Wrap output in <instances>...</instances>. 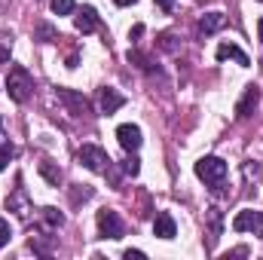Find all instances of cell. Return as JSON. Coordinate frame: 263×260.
Instances as JSON below:
<instances>
[{
    "label": "cell",
    "instance_id": "cell-15",
    "mask_svg": "<svg viewBox=\"0 0 263 260\" xmlns=\"http://www.w3.org/2000/svg\"><path fill=\"white\" fill-rule=\"evenodd\" d=\"M40 217H43L46 230H59V227L65 224V214H62L59 208H43V211H40Z\"/></svg>",
    "mask_w": 263,
    "mask_h": 260
},
{
    "label": "cell",
    "instance_id": "cell-16",
    "mask_svg": "<svg viewBox=\"0 0 263 260\" xmlns=\"http://www.w3.org/2000/svg\"><path fill=\"white\" fill-rule=\"evenodd\" d=\"M40 175H43L52 187H59V184H62V169H55L49 159H43V162H40Z\"/></svg>",
    "mask_w": 263,
    "mask_h": 260
},
{
    "label": "cell",
    "instance_id": "cell-11",
    "mask_svg": "<svg viewBox=\"0 0 263 260\" xmlns=\"http://www.w3.org/2000/svg\"><path fill=\"white\" fill-rule=\"evenodd\" d=\"M153 236H156V239H175V236H178V224H175V217H172L168 211H159V214H156V220H153Z\"/></svg>",
    "mask_w": 263,
    "mask_h": 260
},
{
    "label": "cell",
    "instance_id": "cell-3",
    "mask_svg": "<svg viewBox=\"0 0 263 260\" xmlns=\"http://www.w3.org/2000/svg\"><path fill=\"white\" fill-rule=\"evenodd\" d=\"M77 156H80V162H83L89 172H95V175H107V172H110V165H114V162H110V156H107L98 144H83Z\"/></svg>",
    "mask_w": 263,
    "mask_h": 260
},
{
    "label": "cell",
    "instance_id": "cell-8",
    "mask_svg": "<svg viewBox=\"0 0 263 260\" xmlns=\"http://www.w3.org/2000/svg\"><path fill=\"white\" fill-rule=\"evenodd\" d=\"M117 141H120V147L126 150V153H135L138 147H141V129L138 126H132V123H126V126H120L117 129Z\"/></svg>",
    "mask_w": 263,
    "mask_h": 260
},
{
    "label": "cell",
    "instance_id": "cell-7",
    "mask_svg": "<svg viewBox=\"0 0 263 260\" xmlns=\"http://www.w3.org/2000/svg\"><path fill=\"white\" fill-rule=\"evenodd\" d=\"M6 208H9V211H15L22 220H28V217H31V202H28V193H25L22 181H18V187L12 190V196H6Z\"/></svg>",
    "mask_w": 263,
    "mask_h": 260
},
{
    "label": "cell",
    "instance_id": "cell-24",
    "mask_svg": "<svg viewBox=\"0 0 263 260\" xmlns=\"http://www.w3.org/2000/svg\"><path fill=\"white\" fill-rule=\"evenodd\" d=\"M156 6H159L162 12H172V9H175V0H156Z\"/></svg>",
    "mask_w": 263,
    "mask_h": 260
},
{
    "label": "cell",
    "instance_id": "cell-26",
    "mask_svg": "<svg viewBox=\"0 0 263 260\" xmlns=\"http://www.w3.org/2000/svg\"><path fill=\"white\" fill-rule=\"evenodd\" d=\"M117 6H132V3H138V0H114Z\"/></svg>",
    "mask_w": 263,
    "mask_h": 260
},
{
    "label": "cell",
    "instance_id": "cell-28",
    "mask_svg": "<svg viewBox=\"0 0 263 260\" xmlns=\"http://www.w3.org/2000/svg\"><path fill=\"white\" fill-rule=\"evenodd\" d=\"M0 144H3V123H0Z\"/></svg>",
    "mask_w": 263,
    "mask_h": 260
},
{
    "label": "cell",
    "instance_id": "cell-27",
    "mask_svg": "<svg viewBox=\"0 0 263 260\" xmlns=\"http://www.w3.org/2000/svg\"><path fill=\"white\" fill-rule=\"evenodd\" d=\"M257 34H260V40H263V18L257 22Z\"/></svg>",
    "mask_w": 263,
    "mask_h": 260
},
{
    "label": "cell",
    "instance_id": "cell-6",
    "mask_svg": "<svg viewBox=\"0 0 263 260\" xmlns=\"http://www.w3.org/2000/svg\"><path fill=\"white\" fill-rule=\"evenodd\" d=\"M55 95H59V101L67 107V114H73V117L89 114V101H86V95H80V92H73V89H65V86H59Z\"/></svg>",
    "mask_w": 263,
    "mask_h": 260
},
{
    "label": "cell",
    "instance_id": "cell-10",
    "mask_svg": "<svg viewBox=\"0 0 263 260\" xmlns=\"http://www.w3.org/2000/svg\"><path fill=\"white\" fill-rule=\"evenodd\" d=\"M257 101H260V89H257V86H248L245 95H242V101L236 104V120H248V117L254 114Z\"/></svg>",
    "mask_w": 263,
    "mask_h": 260
},
{
    "label": "cell",
    "instance_id": "cell-29",
    "mask_svg": "<svg viewBox=\"0 0 263 260\" xmlns=\"http://www.w3.org/2000/svg\"><path fill=\"white\" fill-rule=\"evenodd\" d=\"M260 3H263V0H260Z\"/></svg>",
    "mask_w": 263,
    "mask_h": 260
},
{
    "label": "cell",
    "instance_id": "cell-2",
    "mask_svg": "<svg viewBox=\"0 0 263 260\" xmlns=\"http://www.w3.org/2000/svg\"><path fill=\"white\" fill-rule=\"evenodd\" d=\"M227 162L220 159V156H202L196 162V178L199 181H205L208 187H223V181H227Z\"/></svg>",
    "mask_w": 263,
    "mask_h": 260
},
{
    "label": "cell",
    "instance_id": "cell-13",
    "mask_svg": "<svg viewBox=\"0 0 263 260\" xmlns=\"http://www.w3.org/2000/svg\"><path fill=\"white\" fill-rule=\"evenodd\" d=\"M223 25H227V15H223V12H208V15H202V18H199V34H202V37H208V34L220 31Z\"/></svg>",
    "mask_w": 263,
    "mask_h": 260
},
{
    "label": "cell",
    "instance_id": "cell-5",
    "mask_svg": "<svg viewBox=\"0 0 263 260\" xmlns=\"http://www.w3.org/2000/svg\"><path fill=\"white\" fill-rule=\"evenodd\" d=\"M233 230L236 233H257V236H263V211H251V208L239 211L233 217Z\"/></svg>",
    "mask_w": 263,
    "mask_h": 260
},
{
    "label": "cell",
    "instance_id": "cell-17",
    "mask_svg": "<svg viewBox=\"0 0 263 260\" xmlns=\"http://www.w3.org/2000/svg\"><path fill=\"white\" fill-rule=\"evenodd\" d=\"M37 40H43V43H55V40H62V37H59V31H55L52 25L43 22V25H37Z\"/></svg>",
    "mask_w": 263,
    "mask_h": 260
},
{
    "label": "cell",
    "instance_id": "cell-4",
    "mask_svg": "<svg viewBox=\"0 0 263 260\" xmlns=\"http://www.w3.org/2000/svg\"><path fill=\"white\" fill-rule=\"evenodd\" d=\"M95 220H98V236H101V239H114V242H117V239L126 236V224L120 220V214H117L114 208H101Z\"/></svg>",
    "mask_w": 263,
    "mask_h": 260
},
{
    "label": "cell",
    "instance_id": "cell-18",
    "mask_svg": "<svg viewBox=\"0 0 263 260\" xmlns=\"http://www.w3.org/2000/svg\"><path fill=\"white\" fill-rule=\"evenodd\" d=\"M49 6H52V12H55V15H70V12L77 9V3H73V0H49Z\"/></svg>",
    "mask_w": 263,
    "mask_h": 260
},
{
    "label": "cell",
    "instance_id": "cell-1",
    "mask_svg": "<svg viewBox=\"0 0 263 260\" xmlns=\"http://www.w3.org/2000/svg\"><path fill=\"white\" fill-rule=\"evenodd\" d=\"M6 92L15 104H25L34 92V77L28 73L25 65H12L9 67V77H6Z\"/></svg>",
    "mask_w": 263,
    "mask_h": 260
},
{
    "label": "cell",
    "instance_id": "cell-12",
    "mask_svg": "<svg viewBox=\"0 0 263 260\" xmlns=\"http://www.w3.org/2000/svg\"><path fill=\"white\" fill-rule=\"evenodd\" d=\"M73 25H77L80 34H92V31H98V12H95V6H83L80 15L73 18Z\"/></svg>",
    "mask_w": 263,
    "mask_h": 260
},
{
    "label": "cell",
    "instance_id": "cell-21",
    "mask_svg": "<svg viewBox=\"0 0 263 260\" xmlns=\"http://www.w3.org/2000/svg\"><path fill=\"white\" fill-rule=\"evenodd\" d=\"M123 172H126V175H132V178L141 172V165H138V159H135V156H129V159L123 162Z\"/></svg>",
    "mask_w": 263,
    "mask_h": 260
},
{
    "label": "cell",
    "instance_id": "cell-20",
    "mask_svg": "<svg viewBox=\"0 0 263 260\" xmlns=\"http://www.w3.org/2000/svg\"><path fill=\"white\" fill-rule=\"evenodd\" d=\"M9 239H12V227H9V220H6V217H0V248H3V245H9Z\"/></svg>",
    "mask_w": 263,
    "mask_h": 260
},
{
    "label": "cell",
    "instance_id": "cell-25",
    "mask_svg": "<svg viewBox=\"0 0 263 260\" xmlns=\"http://www.w3.org/2000/svg\"><path fill=\"white\" fill-rule=\"evenodd\" d=\"M0 62H9V49H3V46H0Z\"/></svg>",
    "mask_w": 263,
    "mask_h": 260
},
{
    "label": "cell",
    "instance_id": "cell-22",
    "mask_svg": "<svg viewBox=\"0 0 263 260\" xmlns=\"http://www.w3.org/2000/svg\"><path fill=\"white\" fill-rule=\"evenodd\" d=\"M70 199H73V205H77V202H80V199H83V202H86V199H92V190H89V187H86V184H83V190H73V196H70Z\"/></svg>",
    "mask_w": 263,
    "mask_h": 260
},
{
    "label": "cell",
    "instance_id": "cell-14",
    "mask_svg": "<svg viewBox=\"0 0 263 260\" xmlns=\"http://www.w3.org/2000/svg\"><path fill=\"white\" fill-rule=\"evenodd\" d=\"M217 59H220V62L233 59V62H239L242 67L251 65V59H248V55H245V52H242V49H239L236 43H220V46H217Z\"/></svg>",
    "mask_w": 263,
    "mask_h": 260
},
{
    "label": "cell",
    "instance_id": "cell-23",
    "mask_svg": "<svg viewBox=\"0 0 263 260\" xmlns=\"http://www.w3.org/2000/svg\"><path fill=\"white\" fill-rule=\"evenodd\" d=\"M123 257H126V260H144L147 254H144V251H138V248H129V251H123Z\"/></svg>",
    "mask_w": 263,
    "mask_h": 260
},
{
    "label": "cell",
    "instance_id": "cell-19",
    "mask_svg": "<svg viewBox=\"0 0 263 260\" xmlns=\"http://www.w3.org/2000/svg\"><path fill=\"white\" fill-rule=\"evenodd\" d=\"M12 156H15V147H12V144H0V172L9 165Z\"/></svg>",
    "mask_w": 263,
    "mask_h": 260
},
{
    "label": "cell",
    "instance_id": "cell-9",
    "mask_svg": "<svg viewBox=\"0 0 263 260\" xmlns=\"http://www.w3.org/2000/svg\"><path fill=\"white\" fill-rule=\"evenodd\" d=\"M123 104H126V98H123V95H120L117 89L104 86V89L98 92V107H101V114H107V117H110V114H117V110H120Z\"/></svg>",
    "mask_w": 263,
    "mask_h": 260
}]
</instances>
